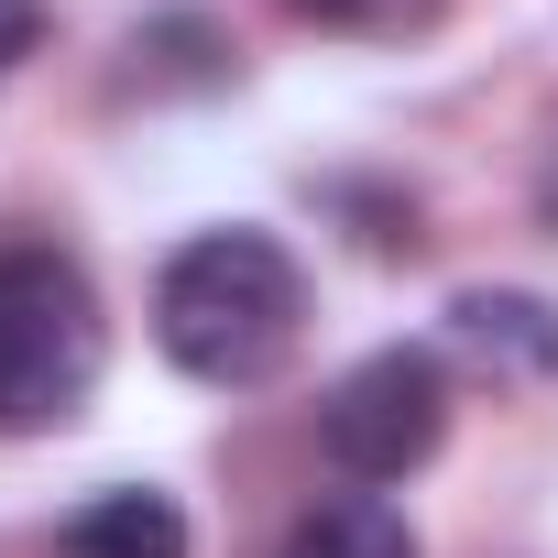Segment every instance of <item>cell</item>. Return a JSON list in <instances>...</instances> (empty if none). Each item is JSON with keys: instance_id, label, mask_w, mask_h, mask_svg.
Returning a JSON list of instances; mask_svg holds the SVG:
<instances>
[{"instance_id": "5", "label": "cell", "mask_w": 558, "mask_h": 558, "mask_svg": "<svg viewBox=\"0 0 558 558\" xmlns=\"http://www.w3.org/2000/svg\"><path fill=\"white\" fill-rule=\"evenodd\" d=\"M286 558H416V536L384 493H329L286 525Z\"/></svg>"}, {"instance_id": "7", "label": "cell", "mask_w": 558, "mask_h": 558, "mask_svg": "<svg viewBox=\"0 0 558 558\" xmlns=\"http://www.w3.org/2000/svg\"><path fill=\"white\" fill-rule=\"evenodd\" d=\"M296 12L329 23V34H373V45H384V34H427L438 0H296Z\"/></svg>"}, {"instance_id": "3", "label": "cell", "mask_w": 558, "mask_h": 558, "mask_svg": "<svg viewBox=\"0 0 558 558\" xmlns=\"http://www.w3.org/2000/svg\"><path fill=\"white\" fill-rule=\"evenodd\" d=\"M318 438H329V460H340L351 482H405V471L449 438V362L416 351V340L351 362V373L329 384V405H318Z\"/></svg>"}, {"instance_id": "6", "label": "cell", "mask_w": 558, "mask_h": 558, "mask_svg": "<svg viewBox=\"0 0 558 558\" xmlns=\"http://www.w3.org/2000/svg\"><path fill=\"white\" fill-rule=\"evenodd\" d=\"M66 558H186V514L165 493H99L66 525Z\"/></svg>"}, {"instance_id": "4", "label": "cell", "mask_w": 558, "mask_h": 558, "mask_svg": "<svg viewBox=\"0 0 558 558\" xmlns=\"http://www.w3.org/2000/svg\"><path fill=\"white\" fill-rule=\"evenodd\" d=\"M449 351L493 384H547L558 373V318L536 296H460L449 307Z\"/></svg>"}, {"instance_id": "1", "label": "cell", "mask_w": 558, "mask_h": 558, "mask_svg": "<svg viewBox=\"0 0 558 558\" xmlns=\"http://www.w3.org/2000/svg\"><path fill=\"white\" fill-rule=\"evenodd\" d=\"M307 329V274L274 230H197L154 274V340L197 384H263Z\"/></svg>"}, {"instance_id": "2", "label": "cell", "mask_w": 558, "mask_h": 558, "mask_svg": "<svg viewBox=\"0 0 558 558\" xmlns=\"http://www.w3.org/2000/svg\"><path fill=\"white\" fill-rule=\"evenodd\" d=\"M110 318L66 252H0V427L34 438L99 395Z\"/></svg>"}, {"instance_id": "8", "label": "cell", "mask_w": 558, "mask_h": 558, "mask_svg": "<svg viewBox=\"0 0 558 558\" xmlns=\"http://www.w3.org/2000/svg\"><path fill=\"white\" fill-rule=\"evenodd\" d=\"M34 34H45V0H0V66H23Z\"/></svg>"}]
</instances>
